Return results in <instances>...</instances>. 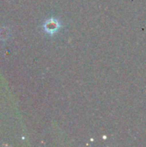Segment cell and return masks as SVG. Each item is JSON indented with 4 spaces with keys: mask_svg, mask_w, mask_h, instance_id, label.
Instances as JSON below:
<instances>
[{
    "mask_svg": "<svg viewBox=\"0 0 146 147\" xmlns=\"http://www.w3.org/2000/svg\"><path fill=\"white\" fill-rule=\"evenodd\" d=\"M59 27H60V25L58 22V21L53 18L48 20L44 25L45 31L50 34H53L54 33H56L58 31V29L59 28Z\"/></svg>",
    "mask_w": 146,
    "mask_h": 147,
    "instance_id": "6da1fadb",
    "label": "cell"
}]
</instances>
